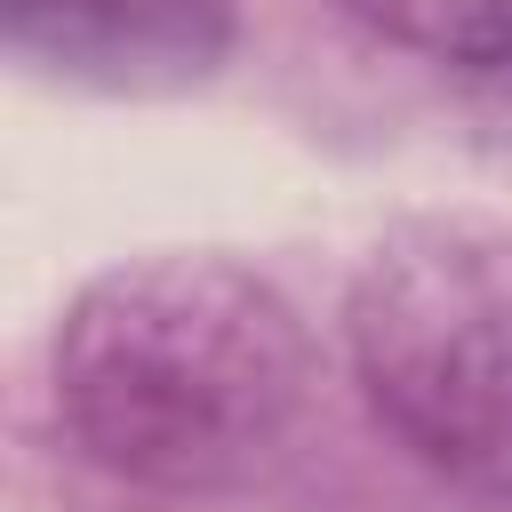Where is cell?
Segmentation results:
<instances>
[{
    "mask_svg": "<svg viewBox=\"0 0 512 512\" xmlns=\"http://www.w3.org/2000/svg\"><path fill=\"white\" fill-rule=\"evenodd\" d=\"M56 416L72 448L160 496H216L272 464L304 392L296 304L232 256H128L56 320Z\"/></svg>",
    "mask_w": 512,
    "mask_h": 512,
    "instance_id": "6da1fadb",
    "label": "cell"
},
{
    "mask_svg": "<svg viewBox=\"0 0 512 512\" xmlns=\"http://www.w3.org/2000/svg\"><path fill=\"white\" fill-rule=\"evenodd\" d=\"M376 424L448 488L512 504V224L408 216L344 304Z\"/></svg>",
    "mask_w": 512,
    "mask_h": 512,
    "instance_id": "7a4b0ae2",
    "label": "cell"
},
{
    "mask_svg": "<svg viewBox=\"0 0 512 512\" xmlns=\"http://www.w3.org/2000/svg\"><path fill=\"white\" fill-rule=\"evenodd\" d=\"M8 48L72 88L176 96L232 56V0H0Z\"/></svg>",
    "mask_w": 512,
    "mask_h": 512,
    "instance_id": "3957f363",
    "label": "cell"
},
{
    "mask_svg": "<svg viewBox=\"0 0 512 512\" xmlns=\"http://www.w3.org/2000/svg\"><path fill=\"white\" fill-rule=\"evenodd\" d=\"M368 32L464 80H512V0H336Z\"/></svg>",
    "mask_w": 512,
    "mask_h": 512,
    "instance_id": "277c9868",
    "label": "cell"
}]
</instances>
